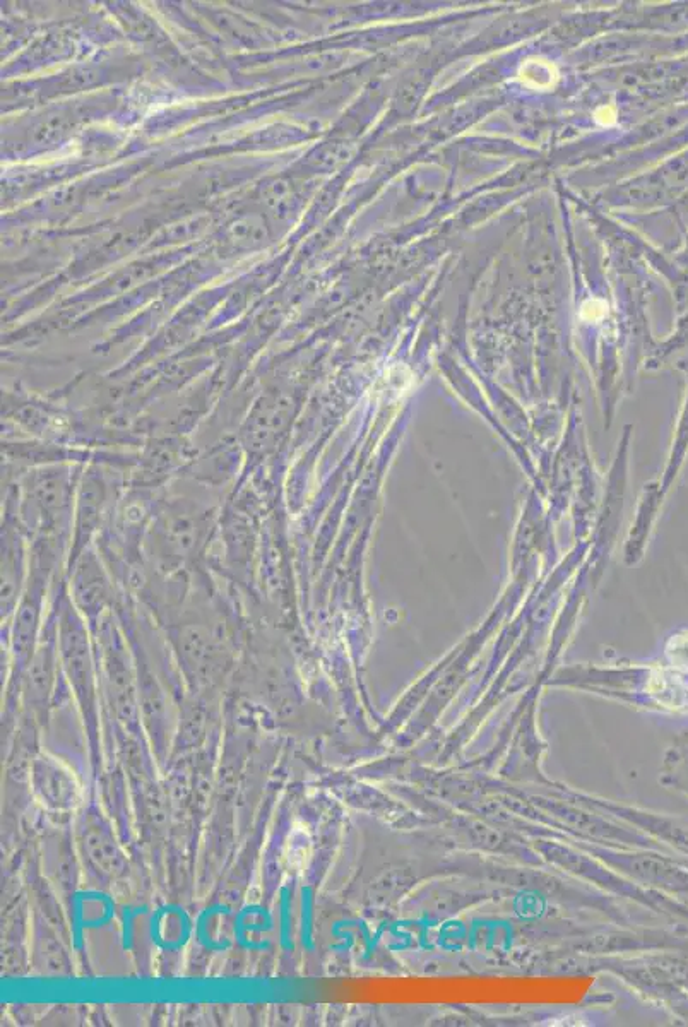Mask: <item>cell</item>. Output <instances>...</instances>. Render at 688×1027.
Here are the masks:
<instances>
[{"instance_id":"2","label":"cell","mask_w":688,"mask_h":1027,"mask_svg":"<svg viewBox=\"0 0 688 1027\" xmlns=\"http://www.w3.org/2000/svg\"><path fill=\"white\" fill-rule=\"evenodd\" d=\"M38 791L54 807H67L74 800L71 779L57 767L45 766V771H38Z\"/></svg>"},{"instance_id":"1","label":"cell","mask_w":688,"mask_h":1027,"mask_svg":"<svg viewBox=\"0 0 688 1027\" xmlns=\"http://www.w3.org/2000/svg\"><path fill=\"white\" fill-rule=\"evenodd\" d=\"M84 848L88 851L89 860L98 868V872L107 875H119L122 872V855L112 839L108 838L107 832L100 827H91L88 834L84 831Z\"/></svg>"}]
</instances>
